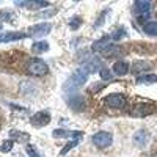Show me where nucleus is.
<instances>
[{"mask_svg":"<svg viewBox=\"0 0 157 157\" xmlns=\"http://www.w3.org/2000/svg\"><path fill=\"white\" fill-rule=\"evenodd\" d=\"M86 80H88V72H86L83 68H78V69L68 78V80L63 83V91L69 93V91H72V90H75V88H78V86H82V85H85Z\"/></svg>","mask_w":157,"mask_h":157,"instance_id":"1","label":"nucleus"},{"mask_svg":"<svg viewBox=\"0 0 157 157\" xmlns=\"http://www.w3.org/2000/svg\"><path fill=\"white\" fill-rule=\"evenodd\" d=\"M27 72L35 77H44L49 74V66L41 58H32L27 64Z\"/></svg>","mask_w":157,"mask_h":157,"instance_id":"2","label":"nucleus"},{"mask_svg":"<svg viewBox=\"0 0 157 157\" xmlns=\"http://www.w3.org/2000/svg\"><path fill=\"white\" fill-rule=\"evenodd\" d=\"M93 143H94L96 148L105 149L113 143V137H112V134L105 132V130H101V132H96L93 135Z\"/></svg>","mask_w":157,"mask_h":157,"instance_id":"3","label":"nucleus"},{"mask_svg":"<svg viewBox=\"0 0 157 157\" xmlns=\"http://www.w3.org/2000/svg\"><path fill=\"white\" fill-rule=\"evenodd\" d=\"M52 120V115L49 110H41V112H38L35 113L32 118H30V123L33 127H46Z\"/></svg>","mask_w":157,"mask_h":157,"instance_id":"4","label":"nucleus"},{"mask_svg":"<svg viewBox=\"0 0 157 157\" xmlns=\"http://www.w3.org/2000/svg\"><path fill=\"white\" fill-rule=\"evenodd\" d=\"M52 30V25L44 22V24H36V25H32V27L29 29L27 32V36L30 38H43L46 35H49Z\"/></svg>","mask_w":157,"mask_h":157,"instance_id":"5","label":"nucleus"},{"mask_svg":"<svg viewBox=\"0 0 157 157\" xmlns=\"http://www.w3.org/2000/svg\"><path fill=\"white\" fill-rule=\"evenodd\" d=\"M104 101H105V104L112 109H123L126 105V96L123 93H112Z\"/></svg>","mask_w":157,"mask_h":157,"instance_id":"6","label":"nucleus"},{"mask_svg":"<svg viewBox=\"0 0 157 157\" xmlns=\"http://www.w3.org/2000/svg\"><path fill=\"white\" fill-rule=\"evenodd\" d=\"M155 112V109H154V105L152 104H148V102H140V104H137V105L130 110V115L132 116H148V115H152Z\"/></svg>","mask_w":157,"mask_h":157,"instance_id":"7","label":"nucleus"},{"mask_svg":"<svg viewBox=\"0 0 157 157\" xmlns=\"http://www.w3.org/2000/svg\"><path fill=\"white\" fill-rule=\"evenodd\" d=\"M55 138H74V140H80V137H83V132L80 130H66V129H55L54 130Z\"/></svg>","mask_w":157,"mask_h":157,"instance_id":"8","label":"nucleus"},{"mask_svg":"<svg viewBox=\"0 0 157 157\" xmlns=\"http://www.w3.org/2000/svg\"><path fill=\"white\" fill-rule=\"evenodd\" d=\"M134 11L135 14L140 16V17H146L151 11V3L148 0H137L135 5H134Z\"/></svg>","mask_w":157,"mask_h":157,"instance_id":"9","label":"nucleus"},{"mask_svg":"<svg viewBox=\"0 0 157 157\" xmlns=\"http://www.w3.org/2000/svg\"><path fill=\"white\" fill-rule=\"evenodd\" d=\"M149 141V134L146 130H138V132L134 134V143L138 148H145Z\"/></svg>","mask_w":157,"mask_h":157,"instance_id":"10","label":"nucleus"},{"mask_svg":"<svg viewBox=\"0 0 157 157\" xmlns=\"http://www.w3.org/2000/svg\"><path fill=\"white\" fill-rule=\"evenodd\" d=\"M27 36V33L24 32H8V33H2L0 35V43H10V41H17Z\"/></svg>","mask_w":157,"mask_h":157,"instance_id":"11","label":"nucleus"},{"mask_svg":"<svg viewBox=\"0 0 157 157\" xmlns=\"http://www.w3.org/2000/svg\"><path fill=\"white\" fill-rule=\"evenodd\" d=\"M110 41H112L110 36H104V38H101V39H98V41L93 43V46H91V50H94V52L105 50V49L110 46Z\"/></svg>","mask_w":157,"mask_h":157,"instance_id":"12","label":"nucleus"},{"mask_svg":"<svg viewBox=\"0 0 157 157\" xmlns=\"http://www.w3.org/2000/svg\"><path fill=\"white\" fill-rule=\"evenodd\" d=\"M113 72H115L116 75H126V74L129 72V63H127V61H123V60L116 61V63L113 64Z\"/></svg>","mask_w":157,"mask_h":157,"instance_id":"13","label":"nucleus"},{"mask_svg":"<svg viewBox=\"0 0 157 157\" xmlns=\"http://www.w3.org/2000/svg\"><path fill=\"white\" fill-rule=\"evenodd\" d=\"M68 104H69V107L72 110H82L83 105H85V101H83L82 96H71L69 101H68Z\"/></svg>","mask_w":157,"mask_h":157,"instance_id":"14","label":"nucleus"},{"mask_svg":"<svg viewBox=\"0 0 157 157\" xmlns=\"http://www.w3.org/2000/svg\"><path fill=\"white\" fill-rule=\"evenodd\" d=\"M16 5L24 6V8H33V10L49 6V3H47V2H16Z\"/></svg>","mask_w":157,"mask_h":157,"instance_id":"15","label":"nucleus"},{"mask_svg":"<svg viewBox=\"0 0 157 157\" xmlns=\"http://www.w3.org/2000/svg\"><path fill=\"white\" fill-rule=\"evenodd\" d=\"M143 32L149 36H157V22L151 21V22L143 24Z\"/></svg>","mask_w":157,"mask_h":157,"instance_id":"16","label":"nucleus"},{"mask_svg":"<svg viewBox=\"0 0 157 157\" xmlns=\"http://www.w3.org/2000/svg\"><path fill=\"white\" fill-rule=\"evenodd\" d=\"M149 69H151V63H148V61H135L134 68H132V71L135 74H140L143 71H149Z\"/></svg>","mask_w":157,"mask_h":157,"instance_id":"17","label":"nucleus"},{"mask_svg":"<svg viewBox=\"0 0 157 157\" xmlns=\"http://www.w3.org/2000/svg\"><path fill=\"white\" fill-rule=\"evenodd\" d=\"M47 50H49V44L46 41H38L32 46V52H35V54H44Z\"/></svg>","mask_w":157,"mask_h":157,"instance_id":"18","label":"nucleus"},{"mask_svg":"<svg viewBox=\"0 0 157 157\" xmlns=\"http://www.w3.org/2000/svg\"><path fill=\"white\" fill-rule=\"evenodd\" d=\"M10 137L16 138V140H19V141H27V140L30 138V135H29V134H25V132H19V130H16V129L10 130Z\"/></svg>","mask_w":157,"mask_h":157,"instance_id":"19","label":"nucleus"},{"mask_svg":"<svg viewBox=\"0 0 157 157\" xmlns=\"http://www.w3.org/2000/svg\"><path fill=\"white\" fill-rule=\"evenodd\" d=\"M99 74H101V78H102V80H110V78L113 77V72L105 66V64H102V66H101Z\"/></svg>","mask_w":157,"mask_h":157,"instance_id":"20","label":"nucleus"},{"mask_svg":"<svg viewBox=\"0 0 157 157\" xmlns=\"http://www.w3.org/2000/svg\"><path fill=\"white\" fill-rule=\"evenodd\" d=\"M120 50H121V49L118 47V46H112V44H110L105 50H102V54L105 55V57H113V55H118V54H120Z\"/></svg>","mask_w":157,"mask_h":157,"instance_id":"21","label":"nucleus"},{"mask_svg":"<svg viewBox=\"0 0 157 157\" xmlns=\"http://www.w3.org/2000/svg\"><path fill=\"white\" fill-rule=\"evenodd\" d=\"M25 151H27V154H29L30 157H43L41 152H39V149L35 148L33 145H27V146H25Z\"/></svg>","mask_w":157,"mask_h":157,"instance_id":"22","label":"nucleus"},{"mask_svg":"<svg viewBox=\"0 0 157 157\" xmlns=\"http://www.w3.org/2000/svg\"><path fill=\"white\" fill-rule=\"evenodd\" d=\"M13 146H14V141L13 140H5L2 145H0V151L2 152H10V151H13Z\"/></svg>","mask_w":157,"mask_h":157,"instance_id":"23","label":"nucleus"},{"mask_svg":"<svg viewBox=\"0 0 157 157\" xmlns=\"http://www.w3.org/2000/svg\"><path fill=\"white\" fill-rule=\"evenodd\" d=\"M78 141H80V140H72V141H69L68 145H66V146H64V148H63V149L60 151V155H66V154L69 152V149H72V148H74V146L77 145Z\"/></svg>","mask_w":157,"mask_h":157,"instance_id":"24","label":"nucleus"},{"mask_svg":"<svg viewBox=\"0 0 157 157\" xmlns=\"http://www.w3.org/2000/svg\"><path fill=\"white\" fill-rule=\"evenodd\" d=\"M124 36H126V30H124V29H118L116 32H113V33H112V36H110V38H112V39H115V41H118V39H121V38H124Z\"/></svg>","mask_w":157,"mask_h":157,"instance_id":"25","label":"nucleus"},{"mask_svg":"<svg viewBox=\"0 0 157 157\" xmlns=\"http://www.w3.org/2000/svg\"><path fill=\"white\" fill-rule=\"evenodd\" d=\"M80 24H82V19H80V17H72V19L69 21V27H71L72 30H75V29L80 27Z\"/></svg>","mask_w":157,"mask_h":157,"instance_id":"26","label":"nucleus"},{"mask_svg":"<svg viewBox=\"0 0 157 157\" xmlns=\"http://www.w3.org/2000/svg\"><path fill=\"white\" fill-rule=\"evenodd\" d=\"M0 17L2 19H10V11H2L0 13Z\"/></svg>","mask_w":157,"mask_h":157,"instance_id":"27","label":"nucleus"},{"mask_svg":"<svg viewBox=\"0 0 157 157\" xmlns=\"http://www.w3.org/2000/svg\"><path fill=\"white\" fill-rule=\"evenodd\" d=\"M155 82H157V74H155Z\"/></svg>","mask_w":157,"mask_h":157,"instance_id":"28","label":"nucleus"},{"mask_svg":"<svg viewBox=\"0 0 157 157\" xmlns=\"http://www.w3.org/2000/svg\"><path fill=\"white\" fill-rule=\"evenodd\" d=\"M0 29H2V25H0Z\"/></svg>","mask_w":157,"mask_h":157,"instance_id":"29","label":"nucleus"}]
</instances>
